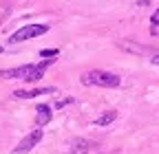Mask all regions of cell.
<instances>
[{
	"instance_id": "6da1fadb",
	"label": "cell",
	"mask_w": 159,
	"mask_h": 154,
	"mask_svg": "<svg viewBox=\"0 0 159 154\" xmlns=\"http://www.w3.org/2000/svg\"><path fill=\"white\" fill-rule=\"evenodd\" d=\"M51 64H53V60H42L38 64H25V66H18V68H7V71H0V77H5V79H22V82H40Z\"/></svg>"
},
{
	"instance_id": "7a4b0ae2",
	"label": "cell",
	"mask_w": 159,
	"mask_h": 154,
	"mask_svg": "<svg viewBox=\"0 0 159 154\" xmlns=\"http://www.w3.org/2000/svg\"><path fill=\"white\" fill-rule=\"evenodd\" d=\"M82 84L86 86H99V88H117L122 84V79L108 71H89L86 75H82Z\"/></svg>"
},
{
	"instance_id": "3957f363",
	"label": "cell",
	"mask_w": 159,
	"mask_h": 154,
	"mask_svg": "<svg viewBox=\"0 0 159 154\" xmlns=\"http://www.w3.org/2000/svg\"><path fill=\"white\" fill-rule=\"evenodd\" d=\"M47 31H49V24H27L22 29H18L16 33H11L9 42H25V40H31V37L44 35Z\"/></svg>"
},
{
	"instance_id": "277c9868",
	"label": "cell",
	"mask_w": 159,
	"mask_h": 154,
	"mask_svg": "<svg viewBox=\"0 0 159 154\" xmlns=\"http://www.w3.org/2000/svg\"><path fill=\"white\" fill-rule=\"evenodd\" d=\"M42 137H44V132L40 130V128H35V130H31L27 137L20 141L16 148H13V154H27V152H31L40 141H42Z\"/></svg>"
},
{
	"instance_id": "5b68a950",
	"label": "cell",
	"mask_w": 159,
	"mask_h": 154,
	"mask_svg": "<svg viewBox=\"0 0 159 154\" xmlns=\"http://www.w3.org/2000/svg\"><path fill=\"white\" fill-rule=\"evenodd\" d=\"M49 92H55L53 86L49 88H33V90H16L13 97L16 99H33V97H40V95H49Z\"/></svg>"
},
{
	"instance_id": "8992f818",
	"label": "cell",
	"mask_w": 159,
	"mask_h": 154,
	"mask_svg": "<svg viewBox=\"0 0 159 154\" xmlns=\"http://www.w3.org/2000/svg\"><path fill=\"white\" fill-rule=\"evenodd\" d=\"M35 126L38 128H42V126H47L51 119H53V112H51V106H47V104H40L38 108H35Z\"/></svg>"
},
{
	"instance_id": "52a82bcc",
	"label": "cell",
	"mask_w": 159,
	"mask_h": 154,
	"mask_svg": "<svg viewBox=\"0 0 159 154\" xmlns=\"http://www.w3.org/2000/svg\"><path fill=\"white\" fill-rule=\"evenodd\" d=\"M117 119V110H106L104 114H99V117L93 121V126H99V128H102V126H108L111 121H115Z\"/></svg>"
},
{
	"instance_id": "ba28073f",
	"label": "cell",
	"mask_w": 159,
	"mask_h": 154,
	"mask_svg": "<svg viewBox=\"0 0 159 154\" xmlns=\"http://www.w3.org/2000/svg\"><path fill=\"white\" fill-rule=\"evenodd\" d=\"M89 145H91L89 141H73L69 154H86V152H89Z\"/></svg>"
},
{
	"instance_id": "9c48e42d",
	"label": "cell",
	"mask_w": 159,
	"mask_h": 154,
	"mask_svg": "<svg viewBox=\"0 0 159 154\" xmlns=\"http://www.w3.org/2000/svg\"><path fill=\"white\" fill-rule=\"evenodd\" d=\"M40 55H42V57H57L60 51H57V49H42V51H40Z\"/></svg>"
},
{
	"instance_id": "30bf717a",
	"label": "cell",
	"mask_w": 159,
	"mask_h": 154,
	"mask_svg": "<svg viewBox=\"0 0 159 154\" xmlns=\"http://www.w3.org/2000/svg\"><path fill=\"white\" fill-rule=\"evenodd\" d=\"M69 104H73V97H66V99H57V101L53 104V108H64V106H69Z\"/></svg>"
},
{
	"instance_id": "8fae6325",
	"label": "cell",
	"mask_w": 159,
	"mask_h": 154,
	"mask_svg": "<svg viewBox=\"0 0 159 154\" xmlns=\"http://www.w3.org/2000/svg\"><path fill=\"white\" fill-rule=\"evenodd\" d=\"M150 62H152V64H157V66H159V53H157V55H152V60H150Z\"/></svg>"
},
{
	"instance_id": "7c38bea8",
	"label": "cell",
	"mask_w": 159,
	"mask_h": 154,
	"mask_svg": "<svg viewBox=\"0 0 159 154\" xmlns=\"http://www.w3.org/2000/svg\"><path fill=\"white\" fill-rule=\"evenodd\" d=\"M0 53H2V46H0Z\"/></svg>"
}]
</instances>
